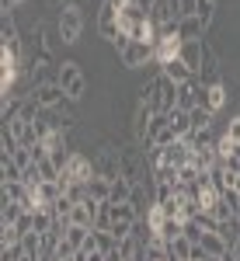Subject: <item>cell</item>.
Instances as JSON below:
<instances>
[{"label":"cell","mask_w":240,"mask_h":261,"mask_svg":"<svg viewBox=\"0 0 240 261\" xmlns=\"http://www.w3.org/2000/svg\"><path fill=\"white\" fill-rule=\"evenodd\" d=\"M56 81H60V87L66 91V98L80 101L84 94H87V77H84V70H80L77 60H63L56 63Z\"/></svg>","instance_id":"1"},{"label":"cell","mask_w":240,"mask_h":261,"mask_svg":"<svg viewBox=\"0 0 240 261\" xmlns=\"http://www.w3.org/2000/svg\"><path fill=\"white\" fill-rule=\"evenodd\" d=\"M80 32H84V11H80V4L60 7V18H56V35H60V42L63 45H77Z\"/></svg>","instance_id":"2"},{"label":"cell","mask_w":240,"mask_h":261,"mask_svg":"<svg viewBox=\"0 0 240 261\" xmlns=\"http://www.w3.org/2000/svg\"><path fill=\"white\" fill-rule=\"evenodd\" d=\"M119 63L125 66V70H140V66H146V63H153V42L132 39V42H129V45L119 53Z\"/></svg>","instance_id":"3"},{"label":"cell","mask_w":240,"mask_h":261,"mask_svg":"<svg viewBox=\"0 0 240 261\" xmlns=\"http://www.w3.org/2000/svg\"><path fill=\"white\" fill-rule=\"evenodd\" d=\"M91 178H94V157H87L84 150H73L66 171H63V181H70V185H87Z\"/></svg>","instance_id":"4"},{"label":"cell","mask_w":240,"mask_h":261,"mask_svg":"<svg viewBox=\"0 0 240 261\" xmlns=\"http://www.w3.org/2000/svg\"><path fill=\"white\" fill-rule=\"evenodd\" d=\"M32 98H35V105H39L42 112H56L66 101V91L60 87V81H42V84H35Z\"/></svg>","instance_id":"5"},{"label":"cell","mask_w":240,"mask_h":261,"mask_svg":"<svg viewBox=\"0 0 240 261\" xmlns=\"http://www.w3.org/2000/svg\"><path fill=\"white\" fill-rule=\"evenodd\" d=\"M98 32H101V39H108V42H115L122 35V28H119V7L112 4V0H101V11H98Z\"/></svg>","instance_id":"6"},{"label":"cell","mask_w":240,"mask_h":261,"mask_svg":"<svg viewBox=\"0 0 240 261\" xmlns=\"http://www.w3.org/2000/svg\"><path fill=\"white\" fill-rule=\"evenodd\" d=\"M178 60L184 63V66L195 73V77H199V73H202V60H205V39H199V42H184V45H181V56H178Z\"/></svg>","instance_id":"7"},{"label":"cell","mask_w":240,"mask_h":261,"mask_svg":"<svg viewBox=\"0 0 240 261\" xmlns=\"http://www.w3.org/2000/svg\"><path fill=\"white\" fill-rule=\"evenodd\" d=\"M153 108L146 105V101H136V115H132V133H136V140L146 143V133H150V122H153Z\"/></svg>","instance_id":"8"},{"label":"cell","mask_w":240,"mask_h":261,"mask_svg":"<svg viewBox=\"0 0 240 261\" xmlns=\"http://www.w3.org/2000/svg\"><path fill=\"white\" fill-rule=\"evenodd\" d=\"M199 105H205L209 112H216L220 115V108L226 105V84H212V87H202V101Z\"/></svg>","instance_id":"9"},{"label":"cell","mask_w":240,"mask_h":261,"mask_svg":"<svg viewBox=\"0 0 240 261\" xmlns=\"http://www.w3.org/2000/svg\"><path fill=\"white\" fill-rule=\"evenodd\" d=\"M87 199L98 202V205H104V202L112 199V181L101 178V174H94V178L87 181Z\"/></svg>","instance_id":"10"},{"label":"cell","mask_w":240,"mask_h":261,"mask_svg":"<svg viewBox=\"0 0 240 261\" xmlns=\"http://www.w3.org/2000/svg\"><path fill=\"white\" fill-rule=\"evenodd\" d=\"M160 73H164L167 81H174V84H188V81H199V77H195V73H192V70H188V66H184V63H181V60H171V63H164V66H160Z\"/></svg>","instance_id":"11"},{"label":"cell","mask_w":240,"mask_h":261,"mask_svg":"<svg viewBox=\"0 0 240 261\" xmlns=\"http://www.w3.org/2000/svg\"><path fill=\"white\" fill-rule=\"evenodd\" d=\"M188 119H192V133H202V129H216V112H209L205 105H195V108L188 112Z\"/></svg>","instance_id":"12"},{"label":"cell","mask_w":240,"mask_h":261,"mask_svg":"<svg viewBox=\"0 0 240 261\" xmlns=\"http://www.w3.org/2000/svg\"><path fill=\"white\" fill-rule=\"evenodd\" d=\"M119 258L122 261H140L143 258V237L140 233H129L119 241Z\"/></svg>","instance_id":"13"},{"label":"cell","mask_w":240,"mask_h":261,"mask_svg":"<svg viewBox=\"0 0 240 261\" xmlns=\"http://www.w3.org/2000/svg\"><path fill=\"white\" fill-rule=\"evenodd\" d=\"M178 35L184 42H199L202 35H205V24H202L195 14H192V18H178Z\"/></svg>","instance_id":"14"},{"label":"cell","mask_w":240,"mask_h":261,"mask_svg":"<svg viewBox=\"0 0 240 261\" xmlns=\"http://www.w3.org/2000/svg\"><path fill=\"white\" fill-rule=\"evenodd\" d=\"M202 251H205L209 258H226V254H230V244L223 241L220 233H202Z\"/></svg>","instance_id":"15"},{"label":"cell","mask_w":240,"mask_h":261,"mask_svg":"<svg viewBox=\"0 0 240 261\" xmlns=\"http://www.w3.org/2000/svg\"><path fill=\"white\" fill-rule=\"evenodd\" d=\"M24 216V205L11 199H0V226H18V220Z\"/></svg>","instance_id":"16"},{"label":"cell","mask_w":240,"mask_h":261,"mask_svg":"<svg viewBox=\"0 0 240 261\" xmlns=\"http://www.w3.org/2000/svg\"><path fill=\"white\" fill-rule=\"evenodd\" d=\"M87 247H98L101 254L108 258L112 251H119V241H115V237H112L108 230H94V233H91V241H87Z\"/></svg>","instance_id":"17"},{"label":"cell","mask_w":240,"mask_h":261,"mask_svg":"<svg viewBox=\"0 0 240 261\" xmlns=\"http://www.w3.org/2000/svg\"><path fill=\"white\" fill-rule=\"evenodd\" d=\"M0 39H4V45H14V42H21L18 24H14V11H4V14H0Z\"/></svg>","instance_id":"18"},{"label":"cell","mask_w":240,"mask_h":261,"mask_svg":"<svg viewBox=\"0 0 240 261\" xmlns=\"http://www.w3.org/2000/svg\"><path fill=\"white\" fill-rule=\"evenodd\" d=\"M167 254H171V261H192V254H195V244L188 241V237H178V241L167 244Z\"/></svg>","instance_id":"19"},{"label":"cell","mask_w":240,"mask_h":261,"mask_svg":"<svg viewBox=\"0 0 240 261\" xmlns=\"http://www.w3.org/2000/svg\"><path fill=\"white\" fill-rule=\"evenodd\" d=\"M21 164L14 157H7V153H0V185H7V181H21Z\"/></svg>","instance_id":"20"},{"label":"cell","mask_w":240,"mask_h":261,"mask_svg":"<svg viewBox=\"0 0 240 261\" xmlns=\"http://www.w3.org/2000/svg\"><path fill=\"white\" fill-rule=\"evenodd\" d=\"M129 199H132V181L129 178H115L112 181V199L108 202H112V205H125Z\"/></svg>","instance_id":"21"},{"label":"cell","mask_w":240,"mask_h":261,"mask_svg":"<svg viewBox=\"0 0 240 261\" xmlns=\"http://www.w3.org/2000/svg\"><path fill=\"white\" fill-rule=\"evenodd\" d=\"M91 233H94L91 226H70V230H66V244H70L73 251H84L87 241H91Z\"/></svg>","instance_id":"22"},{"label":"cell","mask_w":240,"mask_h":261,"mask_svg":"<svg viewBox=\"0 0 240 261\" xmlns=\"http://www.w3.org/2000/svg\"><path fill=\"white\" fill-rule=\"evenodd\" d=\"M160 237L171 244L178 241V237H184V220H178V216H167V223H164V230H160Z\"/></svg>","instance_id":"23"},{"label":"cell","mask_w":240,"mask_h":261,"mask_svg":"<svg viewBox=\"0 0 240 261\" xmlns=\"http://www.w3.org/2000/svg\"><path fill=\"white\" fill-rule=\"evenodd\" d=\"M21 241H24V233H21L18 226H0V247H14Z\"/></svg>","instance_id":"24"},{"label":"cell","mask_w":240,"mask_h":261,"mask_svg":"<svg viewBox=\"0 0 240 261\" xmlns=\"http://www.w3.org/2000/svg\"><path fill=\"white\" fill-rule=\"evenodd\" d=\"M195 18H199L202 24L209 28V24H212V18H216V4H212V0H199V11H195Z\"/></svg>","instance_id":"25"},{"label":"cell","mask_w":240,"mask_h":261,"mask_svg":"<svg viewBox=\"0 0 240 261\" xmlns=\"http://www.w3.org/2000/svg\"><path fill=\"white\" fill-rule=\"evenodd\" d=\"M223 140H230L233 146H240V115H233V119L226 122V129H223Z\"/></svg>","instance_id":"26"},{"label":"cell","mask_w":240,"mask_h":261,"mask_svg":"<svg viewBox=\"0 0 240 261\" xmlns=\"http://www.w3.org/2000/svg\"><path fill=\"white\" fill-rule=\"evenodd\" d=\"M18 146H21V143L14 140V136L7 133V125H4V129H0V153H7V157H11V153H14Z\"/></svg>","instance_id":"27"},{"label":"cell","mask_w":240,"mask_h":261,"mask_svg":"<svg viewBox=\"0 0 240 261\" xmlns=\"http://www.w3.org/2000/svg\"><path fill=\"white\" fill-rule=\"evenodd\" d=\"M11 157H14V161L21 164V171H24V167H32V164H35V153H32V146H18V150H14V153H11Z\"/></svg>","instance_id":"28"},{"label":"cell","mask_w":240,"mask_h":261,"mask_svg":"<svg viewBox=\"0 0 240 261\" xmlns=\"http://www.w3.org/2000/svg\"><path fill=\"white\" fill-rule=\"evenodd\" d=\"M202 233H205V230L199 226V220H188V223H184V237H188L192 244H202Z\"/></svg>","instance_id":"29"},{"label":"cell","mask_w":240,"mask_h":261,"mask_svg":"<svg viewBox=\"0 0 240 261\" xmlns=\"http://www.w3.org/2000/svg\"><path fill=\"white\" fill-rule=\"evenodd\" d=\"M199 11V0H178V18H192Z\"/></svg>","instance_id":"30"},{"label":"cell","mask_w":240,"mask_h":261,"mask_svg":"<svg viewBox=\"0 0 240 261\" xmlns=\"http://www.w3.org/2000/svg\"><path fill=\"white\" fill-rule=\"evenodd\" d=\"M21 254H24L21 244H14V247H0V261H18Z\"/></svg>","instance_id":"31"},{"label":"cell","mask_w":240,"mask_h":261,"mask_svg":"<svg viewBox=\"0 0 240 261\" xmlns=\"http://www.w3.org/2000/svg\"><path fill=\"white\" fill-rule=\"evenodd\" d=\"M21 4H24V0H0V7H4V11H14V7H21Z\"/></svg>","instance_id":"32"},{"label":"cell","mask_w":240,"mask_h":261,"mask_svg":"<svg viewBox=\"0 0 240 261\" xmlns=\"http://www.w3.org/2000/svg\"><path fill=\"white\" fill-rule=\"evenodd\" d=\"M42 261H63V258H56V254H45V258H42Z\"/></svg>","instance_id":"33"},{"label":"cell","mask_w":240,"mask_h":261,"mask_svg":"<svg viewBox=\"0 0 240 261\" xmlns=\"http://www.w3.org/2000/svg\"><path fill=\"white\" fill-rule=\"evenodd\" d=\"M209 261H223V258H209Z\"/></svg>","instance_id":"34"},{"label":"cell","mask_w":240,"mask_h":261,"mask_svg":"<svg viewBox=\"0 0 240 261\" xmlns=\"http://www.w3.org/2000/svg\"><path fill=\"white\" fill-rule=\"evenodd\" d=\"M212 4H220V0H212Z\"/></svg>","instance_id":"35"}]
</instances>
